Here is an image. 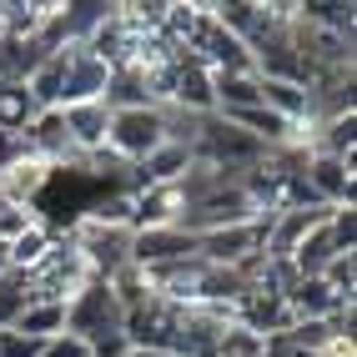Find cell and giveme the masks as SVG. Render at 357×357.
<instances>
[{"label": "cell", "instance_id": "ba28073f", "mask_svg": "<svg viewBox=\"0 0 357 357\" xmlns=\"http://www.w3.org/2000/svg\"><path fill=\"white\" fill-rule=\"evenodd\" d=\"M197 257V236L181 227H146L131 231V267H166V261H186Z\"/></svg>", "mask_w": 357, "mask_h": 357}, {"label": "cell", "instance_id": "ffe728a7", "mask_svg": "<svg viewBox=\"0 0 357 357\" xmlns=\"http://www.w3.org/2000/svg\"><path fill=\"white\" fill-rule=\"evenodd\" d=\"M6 272H10V242L0 236V277H6Z\"/></svg>", "mask_w": 357, "mask_h": 357}, {"label": "cell", "instance_id": "8fae6325", "mask_svg": "<svg viewBox=\"0 0 357 357\" xmlns=\"http://www.w3.org/2000/svg\"><path fill=\"white\" fill-rule=\"evenodd\" d=\"M211 96H217V111L261 106V76L257 70H211Z\"/></svg>", "mask_w": 357, "mask_h": 357}, {"label": "cell", "instance_id": "5b68a950", "mask_svg": "<svg viewBox=\"0 0 357 357\" xmlns=\"http://www.w3.org/2000/svg\"><path fill=\"white\" fill-rule=\"evenodd\" d=\"M106 81H111V66L96 51H86V45H66V51H61V106L101 101Z\"/></svg>", "mask_w": 357, "mask_h": 357}, {"label": "cell", "instance_id": "9c48e42d", "mask_svg": "<svg viewBox=\"0 0 357 357\" xmlns=\"http://www.w3.org/2000/svg\"><path fill=\"white\" fill-rule=\"evenodd\" d=\"M61 126L76 156H101L106 151V131H111V106L106 101H86V106H61Z\"/></svg>", "mask_w": 357, "mask_h": 357}, {"label": "cell", "instance_id": "5bb4252c", "mask_svg": "<svg viewBox=\"0 0 357 357\" xmlns=\"http://www.w3.org/2000/svg\"><path fill=\"white\" fill-rule=\"evenodd\" d=\"M40 116V106L31 101L26 81H0V131L6 136H26V126Z\"/></svg>", "mask_w": 357, "mask_h": 357}, {"label": "cell", "instance_id": "7c38bea8", "mask_svg": "<svg viewBox=\"0 0 357 357\" xmlns=\"http://www.w3.org/2000/svg\"><path fill=\"white\" fill-rule=\"evenodd\" d=\"M332 257H342V252H337V242H332V231H327V222H322V227H312V231L297 242V252L287 257V267H292V277H322Z\"/></svg>", "mask_w": 357, "mask_h": 357}, {"label": "cell", "instance_id": "4fadbf2b", "mask_svg": "<svg viewBox=\"0 0 357 357\" xmlns=\"http://www.w3.org/2000/svg\"><path fill=\"white\" fill-rule=\"evenodd\" d=\"M192 146H176V141H166L161 151H151L141 161V186H176L186 176V166H192Z\"/></svg>", "mask_w": 357, "mask_h": 357}, {"label": "cell", "instance_id": "52a82bcc", "mask_svg": "<svg viewBox=\"0 0 357 357\" xmlns=\"http://www.w3.org/2000/svg\"><path fill=\"white\" fill-rule=\"evenodd\" d=\"M302 181H307V192H312V202H322V206H352V161L347 156L307 151Z\"/></svg>", "mask_w": 357, "mask_h": 357}, {"label": "cell", "instance_id": "3957f363", "mask_svg": "<svg viewBox=\"0 0 357 357\" xmlns=\"http://www.w3.org/2000/svg\"><path fill=\"white\" fill-rule=\"evenodd\" d=\"M121 322H126V312H121V302H116L111 282H101V277H91L81 292L66 297V332L81 337L86 347L101 342V337H116Z\"/></svg>", "mask_w": 357, "mask_h": 357}, {"label": "cell", "instance_id": "e0dca14e", "mask_svg": "<svg viewBox=\"0 0 357 357\" xmlns=\"http://www.w3.org/2000/svg\"><path fill=\"white\" fill-rule=\"evenodd\" d=\"M26 302H31V277L26 272H6L0 277V332L15 327V317L26 312Z\"/></svg>", "mask_w": 357, "mask_h": 357}, {"label": "cell", "instance_id": "9a60e30c", "mask_svg": "<svg viewBox=\"0 0 357 357\" xmlns=\"http://www.w3.org/2000/svg\"><path fill=\"white\" fill-rule=\"evenodd\" d=\"M51 247H56V236L45 231L40 222H31L26 231H15L10 236V272H36L45 257H51Z\"/></svg>", "mask_w": 357, "mask_h": 357}, {"label": "cell", "instance_id": "2e32d148", "mask_svg": "<svg viewBox=\"0 0 357 357\" xmlns=\"http://www.w3.org/2000/svg\"><path fill=\"white\" fill-rule=\"evenodd\" d=\"M10 332H26V337H56V332H66V302H26V312L15 317Z\"/></svg>", "mask_w": 357, "mask_h": 357}, {"label": "cell", "instance_id": "277c9868", "mask_svg": "<svg viewBox=\"0 0 357 357\" xmlns=\"http://www.w3.org/2000/svg\"><path fill=\"white\" fill-rule=\"evenodd\" d=\"M166 146V111L161 106H131V111H111V131H106V151L141 166L151 151Z\"/></svg>", "mask_w": 357, "mask_h": 357}, {"label": "cell", "instance_id": "ac0fdd59", "mask_svg": "<svg viewBox=\"0 0 357 357\" xmlns=\"http://www.w3.org/2000/svg\"><path fill=\"white\" fill-rule=\"evenodd\" d=\"M40 337H26V332H0V357H40Z\"/></svg>", "mask_w": 357, "mask_h": 357}, {"label": "cell", "instance_id": "8992f818", "mask_svg": "<svg viewBox=\"0 0 357 357\" xmlns=\"http://www.w3.org/2000/svg\"><path fill=\"white\" fill-rule=\"evenodd\" d=\"M261 236H267V217L247 227H222V231L197 236V257L211 261V267H242V261L261 257Z\"/></svg>", "mask_w": 357, "mask_h": 357}, {"label": "cell", "instance_id": "6da1fadb", "mask_svg": "<svg viewBox=\"0 0 357 357\" xmlns=\"http://www.w3.org/2000/svg\"><path fill=\"white\" fill-rule=\"evenodd\" d=\"M267 217V206H261V197L252 192L247 181H231V186H217L211 197L181 206L176 227L192 231V236H206V231H222V227H247V222H261Z\"/></svg>", "mask_w": 357, "mask_h": 357}, {"label": "cell", "instance_id": "d6986e66", "mask_svg": "<svg viewBox=\"0 0 357 357\" xmlns=\"http://www.w3.org/2000/svg\"><path fill=\"white\" fill-rule=\"evenodd\" d=\"M40 357H91V347L81 337H70V332H56V337H45Z\"/></svg>", "mask_w": 357, "mask_h": 357}, {"label": "cell", "instance_id": "44dd1931", "mask_svg": "<svg viewBox=\"0 0 357 357\" xmlns=\"http://www.w3.org/2000/svg\"><path fill=\"white\" fill-rule=\"evenodd\" d=\"M126 357H172V352H126Z\"/></svg>", "mask_w": 357, "mask_h": 357}, {"label": "cell", "instance_id": "7a4b0ae2", "mask_svg": "<svg viewBox=\"0 0 357 357\" xmlns=\"http://www.w3.org/2000/svg\"><path fill=\"white\" fill-rule=\"evenodd\" d=\"M66 247L76 252L81 267L91 277H101V282H111L121 267H131V227L126 222H101V217H91V211H86Z\"/></svg>", "mask_w": 357, "mask_h": 357}, {"label": "cell", "instance_id": "30bf717a", "mask_svg": "<svg viewBox=\"0 0 357 357\" xmlns=\"http://www.w3.org/2000/svg\"><path fill=\"white\" fill-rule=\"evenodd\" d=\"M172 111H186V116H217V96H211V70L192 56L176 51V81H172Z\"/></svg>", "mask_w": 357, "mask_h": 357}]
</instances>
